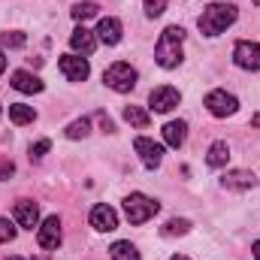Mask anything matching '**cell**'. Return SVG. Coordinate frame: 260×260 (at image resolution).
Wrapping results in <instances>:
<instances>
[{
    "mask_svg": "<svg viewBox=\"0 0 260 260\" xmlns=\"http://www.w3.org/2000/svg\"><path fill=\"white\" fill-rule=\"evenodd\" d=\"M182 43H185V30H182V27H176V24H170V27L160 34L157 46H154V61L164 67V70L179 67V64H182V58H185Z\"/></svg>",
    "mask_w": 260,
    "mask_h": 260,
    "instance_id": "cell-1",
    "label": "cell"
},
{
    "mask_svg": "<svg viewBox=\"0 0 260 260\" xmlns=\"http://www.w3.org/2000/svg\"><path fill=\"white\" fill-rule=\"evenodd\" d=\"M236 21V6L233 3H212V6H206L203 9V15H200V30L206 34V37H218V34H224L230 24Z\"/></svg>",
    "mask_w": 260,
    "mask_h": 260,
    "instance_id": "cell-2",
    "label": "cell"
},
{
    "mask_svg": "<svg viewBox=\"0 0 260 260\" xmlns=\"http://www.w3.org/2000/svg\"><path fill=\"white\" fill-rule=\"evenodd\" d=\"M157 209H160V203H157V200H151V197H145V194L124 197V215H127L130 224H145L148 218H154V215H157Z\"/></svg>",
    "mask_w": 260,
    "mask_h": 260,
    "instance_id": "cell-3",
    "label": "cell"
},
{
    "mask_svg": "<svg viewBox=\"0 0 260 260\" xmlns=\"http://www.w3.org/2000/svg\"><path fill=\"white\" fill-rule=\"evenodd\" d=\"M103 82H106L112 91L127 94V91H133V85H136V70L130 64H124V61H118V64H112L103 73Z\"/></svg>",
    "mask_w": 260,
    "mask_h": 260,
    "instance_id": "cell-4",
    "label": "cell"
},
{
    "mask_svg": "<svg viewBox=\"0 0 260 260\" xmlns=\"http://www.w3.org/2000/svg\"><path fill=\"white\" fill-rule=\"evenodd\" d=\"M206 109L215 115V118H227V115H233L236 109H239V100L233 97V94H227V91H209L206 94Z\"/></svg>",
    "mask_w": 260,
    "mask_h": 260,
    "instance_id": "cell-5",
    "label": "cell"
},
{
    "mask_svg": "<svg viewBox=\"0 0 260 260\" xmlns=\"http://www.w3.org/2000/svg\"><path fill=\"white\" fill-rule=\"evenodd\" d=\"M133 148H136L139 160H142L148 170H157V167H160V160H164V145H160V142H154V139H148V136H136Z\"/></svg>",
    "mask_w": 260,
    "mask_h": 260,
    "instance_id": "cell-6",
    "label": "cell"
},
{
    "mask_svg": "<svg viewBox=\"0 0 260 260\" xmlns=\"http://www.w3.org/2000/svg\"><path fill=\"white\" fill-rule=\"evenodd\" d=\"M233 61H236V67H242V70L257 73L260 70V43H251V40L236 43V49H233Z\"/></svg>",
    "mask_w": 260,
    "mask_h": 260,
    "instance_id": "cell-7",
    "label": "cell"
},
{
    "mask_svg": "<svg viewBox=\"0 0 260 260\" xmlns=\"http://www.w3.org/2000/svg\"><path fill=\"white\" fill-rule=\"evenodd\" d=\"M37 242H40V248H46V251H52V248L61 245V218H58V215H49V218L43 221V227H37Z\"/></svg>",
    "mask_w": 260,
    "mask_h": 260,
    "instance_id": "cell-8",
    "label": "cell"
},
{
    "mask_svg": "<svg viewBox=\"0 0 260 260\" xmlns=\"http://www.w3.org/2000/svg\"><path fill=\"white\" fill-rule=\"evenodd\" d=\"M179 100H182V94H179L173 85H160V88H154L151 97H148V103H151L154 112H173V109L179 106Z\"/></svg>",
    "mask_w": 260,
    "mask_h": 260,
    "instance_id": "cell-9",
    "label": "cell"
},
{
    "mask_svg": "<svg viewBox=\"0 0 260 260\" xmlns=\"http://www.w3.org/2000/svg\"><path fill=\"white\" fill-rule=\"evenodd\" d=\"M58 67H61V73L67 76V82H85L88 73H91V67H88V61L82 55H64L58 61Z\"/></svg>",
    "mask_w": 260,
    "mask_h": 260,
    "instance_id": "cell-10",
    "label": "cell"
},
{
    "mask_svg": "<svg viewBox=\"0 0 260 260\" xmlns=\"http://www.w3.org/2000/svg\"><path fill=\"white\" fill-rule=\"evenodd\" d=\"M91 227L100 230V233H112V230L118 227V215H115V209L106 206V203L94 206V209H91Z\"/></svg>",
    "mask_w": 260,
    "mask_h": 260,
    "instance_id": "cell-11",
    "label": "cell"
},
{
    "mask_svg": "<svg viewBox=\"0 0 260 260\" xmlns=\"http://www.w3.org/2000/svg\"><path fill=\"white\" fill-rule=\"evenodd\" d=\"M70 49H73L76 55H91V52L97 49V34H94V30H88L85 24H82V27H76V30L70 34Z\"/></svg>",
    "mask_w": 260,
    "mask_h": 260,
    "instance_id": "cell-12",
    "label": "cell"
},
{
    "mask_svg": "<svg viewBox=\"0 0 260 260\" xmlns=\"http://www.w3.org/2000/svg\"><path fill=\"white\" fill-rule=\"evenodd\" d=\"M221 185H224L227 191H251V188L257 185V179H254L248 170H230V173L221 176Z\"/></svg>",
    "mask_w": 260,
    "mask_h": 260,
    "instance_id": "cell-13",
    "label": "cell"
},
{
    "mask_svg": "<svg viewBox=\"0 0 260 260\" xmlns=\"http://www.w3.org/2000/svg\"><path fill=\"white\" fill-rule=\"evenodd\" d=\"M15 221H18V227L34 230L40 224V206L34 200H18L15 203Z\"/></svg>",
    "mask_w": 260,
    "mask_h": 260,
    "instance_id": "cell-14",
    "label": "cell"
},
{
    "mask_svg": "<svg viewBox=\"0 0 260 260\" xmlns=\"http://www.w3.org/2000/svg\"><path fill=\"white\" fill-rule=\"evenodd\" d=\"M15 91H21V94H40L46 85H43V79L40 76H34V73H27V70H15L12 73V82H9Z\"/></svg>",
    "mask_w": 260,
    "mask_h": 260,
    "instance_id": "cell-15",
    "label": "cell"
},
{
    "mask_svg": "<svg viewBox=\"0 0 260 260\" xmlns=\"http://www.w3.org/2000/svg\"><path fill=\"white\" fill-rule=\"evenodd\" d=\"M97 43H106V46H118L121 43V21L118 18H100L97 24Z\"/></svg>",
    "mask_w": 260,
    "mask_h": 260,
    "instance_id": "cell-16",
    "label": "cell"
},
{
    "mask_svg": "<svg viewBox=\"0 0 260 260\" xmlns=\"http://www.w3.org/2000/svg\"><path fill=\"white\" fill-rule=\"evenodd\" d=\"M185 136H188V124H185V121H170V124L164 127V142H167L170 148H182V145H185Z\"/></svg>",
    "mask_w": 260,
    "mask_h": 260,
    "instance_id": "cell-17",
    "label": "cell"
},
{
    "mask_svg": "<svg viewBox=\"0 0 260 260\" xmlns=\"http://www.w3.org/2000/svg\"><path fill=\"white\" fill-rule=\"evenodd\" d=\"M34 118H37L34 106H27V103H9V121H12V124L24 127V124H30Z\"/></svg>",
    "mask_w": 260,
    "mask_h": 260,
    "instance_id": "cell-18",
    "label": "cell"
},
{
    "mask_svg": "<svg viewBox=\"0 0 260 260\" xmlns=\"http://www.w3.org/2000/svg\"><path fill=\"white\" fill-rule=\"evenodd\" d=\"M227 160H230V148H227V142H221V139L212 142V145H209V154H206V164L218 170V167H224Z\"/></svg>",
    "mask_w": 260,
    "mask_h": 260,
    "instance_id": "cell-19",
    "label": "cell"
},
{
    "mask_svg": "<svg viewBox=\"0 0 260 260\" xmlns=\"http://www.w3.org/2000/svg\"><path fill=\"white\" fill-rule=\"evenodd\" d=\"M109 257H112V260H139V251H136V245H133V242L118 239V242L109 248Z\"/></svg>",
    "mask_w": 260,
    "mask_h": 260,
    "instance_id": "cell-20",
    "label": "cell"
},
{
    "mask_svg": "<svg viewBox=\"0 0 260 260\" xmlns=\"http://www.w3.org/2000/svg\"><path fill=\"white\" fill-rule=\"evenodd\" d=\"M124 121L133 124V127H139V130H145L148 121H151V115H148L145 109H139V106H127V109H124Z\"/></svg>",
    "mask_w": 260,
    "mask_h": 260,
    "instance_id": "cell-21",
    "label": "cell"
},
{
    "mask_svg": "<svg viewBox=\"0 0 260 260\" xmlns=\"http://www.w3.org/2000/svg\"><path fill=\"white\" fill-rule=\"evenodd\" d=\"M188 230H191V221H188V218H170L160 233H164V236H185Z\"/></svg>",
    "mask_w": 260,
    "mask_h": 260,
    "instance_id": "cell-22",
    "label": "cell"
},
{
    "mask_svg": "<svg viewBox=\"0 0 260 260\" xmlns=\"http://www.w3.org/2000/svg\"><path fill=\"white\" fill-rule=\"evenodd\" d=\"M70 12H73V18H76V21H88V18H94V15L100 12V6H97V3H91V0H85V3H76Z\"/></svg>",
    "mask_w": 260,
    "mask_h": 260,
    "instance_id": "cell-23",
    "label": "cell"
},
{
    "mask_svg": "<svg viewBox=\"0 0 260 260\" xmlns=\"http://www.w3.org/2000/svg\"><path fill=\"white\" fill-rule=\"evenodd\" d=\"M67 139H85L88 133H91V118H79V121H73V124H67Z\"/></svg>",
    "mask_w": 260,
    "mask_h": 260,
    "instance_id": "cell-24",
    "label": "cell"
},
{
    "mask_svg": "<svg viewBox=\"0 0 260 260\" xmlns=\"http://www.w3.org/2000/svg\"><path fill=\"white\" fill-rule=\"evenodd\" d=\"M27 40H24V34L21 30H6V34H0V46L3 49H21Z\"/></svg>",
    "mask_w": 260,
    "mask_h": 260,
    "instance_id": "cell-25",
    "label": "cell"
},
{
    "mask_svg": "<svg viewBox=\"0 0 260 260\" xmlns=\"http://www.w3.org/2000/svg\"><path fill=\"white\" fill-rule=\"evenodd\" d=\"M142 3H145V15H151V18L164 15V9H167V0H142Z\"/></svg>",
    "mask_w": 260,
    "mask_h": 260,
    "instance_id": "cell-26",
    "label": "cell"
},
{
    "mask_svg": "<svg viewBox=\"0 0 260 260\" xmlns=\"http://www.w3.org/2000/svg\"><path fill=\"white\" fill-rule=\"evenodd\" d=\"M12 239H15L12 221H9V218H0V245H3V242H12Z\"/></svg>",
    "mask_w": 260,
    "mask_h": 260,
    "instance_id": "cell-27",
    "label": "cell"
},
{
    "mask_svg": "<svg viewBox=\"0 0 260 260\" xmlns=\"http://www.w3.org/2000/svg\"><path fill=\"white\" fill-rule=\"evenodd\" d=\"M49 148H52V142H49V139H40V142H34V145H30V160H40V157H43Z\"/></svg>",
    "mask_w": 260,
    "mask_h": 260,
    "instance_id": "cell-28",
    "label": "cell"
},
{
    "mask_svg": "<svg viewBox=\"0 0 260 260\" xmlns=\"http://www.w3.org/2000/svg\"><path fill=\"white\" fill-rule=\"evenodd\" d=\"M12 173H15V164L9 157H0V179H9Z\"/></svg>",
    "mask_w": 260,
    "mask_h": 260,
    "instance_id": "cell-29",
    "label": "cell"
},
{
    "mask_svg": "<svg viewBox=\"0 0 260 260\" xmlns=\"http://www.w3.org/2000/svg\"><path fill=\"white\" fill-rule=\"evenodd\" d=\"M97 121H100V127L106 130V133H112V130H115V124H112V118H109L106 112H100V115H97Z\"/></svg>",
    "mask_w": 260,
    "mask_h": 260,
    "instance_id": "cell-30",
    "label": "cell"
},
{
    "mask_svg": "<svg viewBox=\"0 0 260 260\" xmlns=\"http://www.w3.org/2000/svg\"><path fill=\"white\" fill-rule=\"evenodd\" d=\"M251 251H254V260H260V239L254 242V248H251Z\"/></svg>",
    "mask_w": 260,
    "mask_h": 260,
    "instance_id": "cell-31",
    "label": "cell"
},
{
    "mask_svg": "<svg viewBox=\"0 0 260 260\" xmlns=\"http://www.w3.org/2000/svg\"><path fill=\"white\" fill-rule=\"evenodd\" d=\"M6 70V58H3V52H0V73Z\"/></svg>",
    "mask_w": 260,
    "mask_h": 260,
    "instance_id": "cell-32",
    "label": "cell"
},
{
    "mask_svg": "<svg viewBox=\"0 0 260 260\" xmlns=\"http://www.w3.org/2000/svg\"><path fill=\"white\" fill-rule=\"evenodd\" d=\"M251 124H254V127H260V112L254 115V118H251Z\"/></svg>",
    "mask_w": 260,
    "mask_h": 260,
    "instance_id": "cell-33",
    "label": "cell"
},
{
    "mask_svg": "<svg viewBox=\"0 0 260 260\" xmlns=\"http://www.w3.org/2000/svg\"><path fill=\"white\" fill-rule=\"evenodd\" d=\"M170 260H191V257H185V254H176V257H170Z\"/></svg>",
    "mask_w": 260,
    "mask_h": 260,
    "instance_id": "cell-34",
    "label": "cell"
},
{
    "mask_svg": "<svg viewBox=\"0 0 260 260\" xmlns=\"http://www.w3.org/2000/svg\"><path fill=\"white\" fill-rule=\"evenodd\" d=\"M6 260H21V257H6Z\"/></svg>",
    "mask_w": 260,
    "mask_h": 260,
    "instance_id": "cell-35",
    "label": "cell"
},
{
    "mask_svg": "<svg viewBox=\"0 0 260 260\" xmlns=\"http://www.w3.org/2000/svg\"><path fill=\"white\" fill-rule=\"evenodd\" d=\"M254 3H260V0H254Z\"/></svg>",
    "mask_w": 260,
    "mask_h": 260,
    "instance_id": "cell-36",
    "label": "cell"
}]
</instances>
